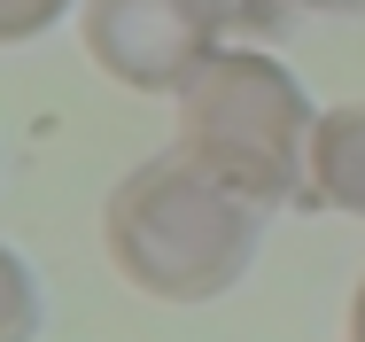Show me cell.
I'll return each mask as SVG.
<instances>
[{"instance_id":"6da1fadb","label":"cell","mask_w":365,"mask_h":342,"mask_svg":"<svg viewBox=\"0 0 365 342\" xmlns=\"http://www.w3.org/2000/svg\"><path fill=\"white\" fill-rule=\"evenodd\" d=\"M257 226L264 210L233 195L218 171H202L195 156H148L133 164L109 203H101V241L125 288H140L155 303H210L257 257Z\"/></svg>"},{"instance_id":"7a4b0ae2","label":"cell","mask_w":365,"mask_h":342,"mask_svg":"<svg viewBox=\"0 0 365 342\" xmlns=\"http://www.w3.org/2000/svg\"><path fill=\"white\" fill-rule=\"evenodd\" d=\"M311 140H319V109L295 86V70L264 47H218L179 94V156L218 171L257 210L319 203Z\"/></svg>"},{"instance_id":"3957f363","label":"cell","mask_w":365,"mask_h":342,"mask_svg":"<svg viewBox=\"0 0 365 342\" xmlns=\"http://www.w3.org/2000/svg\"><path fill=\"white\" fill-rule=\"evenodd\" d=\"M233 0H78L86 55L133 94H187V78L225 47Z\"/></svg>"},{"instance_id":"277c9868","label":"cell","mask_w":365,"mask_h":342,"mask_svg":"<svg viewBox=\"0 0 365 342\" xmlns=\"http://www.w3.org/2000/svg\"><path fill=\"white\" fill-rule=\"evenodd\" d=\"M311 187L327 210L365 218V101L319 109V140H311Z\"/></svg>"},{"instance_id":"5b68a950","label":"cell","mask_w":365,"mask_h":342,"mask_svg":"<svg viewBox=\"0 0 365 342\" xmlns=\"http://www.w3.org/2000/svg\"><path fill=\"white\" fill-rule=\"evenodd\" d=\"M39 335V288L24 273V257L0 241V342H31Z\"/></svg>"},{"instance_id":"8992f818","label":"cell","mask_w":365,"mask_h":342,"mask_svg":"<svg viewBox=\"0 0 365 342\" xmlns=\"http://www.w3.org/2000/svg\"><path fill=\"white\" fill-rule=\"evenodd\" d=\"M78 0H0V47H24V39H39L47 24H63Z\"/></svg>"},{"instance_id":"52a82bcc","label":"cell","mask_w":365,"mask_h":342,"mask_svg":"<svg viewBox=\"0 0 365 342\" xmlns=\"http://www.w3.org/2000/svg\"><path fill=\"white\" fill-rule=\"evenodd\" d=\"M288 8H319V16H365V0H288Z\"/></svg>"},{"instance_id":"ba28073f","label":"cell","mask_w":365,"mask_h":342,"mask_svg":"<svg viewBox=\"0 0 365 342\" xmlns=\"http://www.w3.org/2000/svg\"><path fill=\"white\" fill-rule=\"evenodd\" d=\"M350 342H365V280H358V296H350Z\"/></svg>"}]
</instances>
